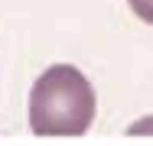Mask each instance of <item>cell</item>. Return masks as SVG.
<instances>
[{"mask_svg": "<svg viewBox=\"0 0 153 146\" xmlns=\"http://www.w3.org/2000/svg\"><path fill=\"white\" fill-rule=\"evenodd\" d=\"M127 133H130V136H143V133H150V136H153V117H143V120L130 123V127H127Z\"/></svg>", "mask_w": 153, "mask_h": 146, "instance_id": "obj_3", "label": "cell"}, {"mask_svg": "<svg viewBox=\"0 0 153 146\" xmlns=\"http://www.w3.org/2000/svg\"><path fill=\"white\" fill-rule=\"evenodd\" d=\"M94 111V88L75 65L46 68L30 91V127L36 136H82Z\"/></svg>", "mask_w": 153, "mask_h": 146, "instance_id": "obj_1", "label": "cell"}, {"mask_svg": "<svg viewBox=\"0 0 153 146\" xmlns=\"http://www.w3.org/2000/svg\"><path fill=\"white\" fill-rule=\"evenodd\" d=\"M130 10L143 20V23H153V0H127Z\"/></svg>", "mask_w": 153, "mask_h": 146, "instance_id": "obj_2", "label": "cell"}]
</instances>
